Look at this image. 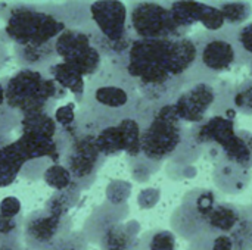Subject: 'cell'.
Listing matches in <instances>:
<instances>
[{"label": "cell", "instance_id": "36", "mask_svg": "<svg viewBox=\"0 0 252 250\" xmlns=\"http://www.w3.org/2000/svg\"><path fill=\"white\" fill-rule=\"evenodd\" d=\"M128 164H130V171L131 175L136 181L139 183H145L149 180V177L158 171L159 164H154L148 159H145L142 155L137 158H128Z\"/></svg>", "mask_w": 252, "mask_h": 250}, {"label": "cell", "instance_id": "19", "mask_svg": "<svg viewBox=\"0 0 252 250\" xmlns=\"http://www.w3.org/2000/svg\"><path fill=\"white\" fill-rule=\"evenodd\" d=\"M139 224L131 221L128 224L112 225L100 239V250H137L139 249Z\"/></svg>", "mask_w": 252, "mask_h": 250}, {"label": "cell", "instance_id": "6", "mask_svg": "<svg viewBox=\"0 0 252 250\" xmlns=\"http://www.w3.org/2000/svg\"><path fill=\"white\" fill-rule=\"evenodd\" d=\"M140 125V146L145 159L161 165L177 155L185 141L186 128L171 103L155 106Z\"/></svg>", "mask_w": 252, "mask_h": 250}, {"label": "cell", "instance_id": "21", "mask_svg": "<svg viewBox=\"0 0 252 250\" xmlns=\"http://www.w3.org/2000/svg\"><path fill=\"white\" fill-rule=\"evenodd\" d=\"M13 53L18 63L27 69H35L46 72L49 66L55 63L58 59L55 52V43H49L44 46L37 47H24V46H13Z\"/></svg>", "mask_w": 252, "mask_h": 250}, {"label": "cell", "instance_id": "27", "mask_svg": "<svg viewBox=\"0 0 252 250\" xmlns=\"http://www.w3.org/2000/svg\"><path fill=\"white\" fill-rule=\"evenodd\" d=\"M176 234L168 230H154L139 239L137 250H176Z\"/></svg>", "mask_w": 252, "mask_h": 250}, {"label": "cell", "instance_id": "14", "mask_svg": "<svg viewBox=\"0 0 252 250\" xmlns=\"http://www.w3.org/2000/svg\"><path fill=\"white\" fill-rule=\"evenodd\" d=\"M142 125L136 118H127L96 134V146L105 158L126 153L127 158L142 155Z\"/></svg>", "mask_w": 252, "mask_h": 250}, {"label": "cell", "instance_id": "37", "mask_svg": "<svg viewBox=\"0 0 252 250\" xmlns=\"http://www.w3.org/2000/svg\"><path fill=\"white\" fill-rule=\"evenodd\" d=\"M44 250H89V242L83 231H71Z\"/></svg>", "mask_w": 252, "mask_h": 250}, {"label": "cell", "instance_id": "26", "mask_svg": "<svg viewBox=\"0 0 252 250\" xmlns=\"http://www.w3.org/2000/svg\"><path fill=\"white\" fill-rule=\"evenodd\" d=\"M217 6L221 10L226 21V28L229 29H236L245 25L252 13V6L248 1H227L219 3Z\"/></svg>", "mask_w": 252, "mask_h": 250}, {"label": "cell", "instance_id": "15", "mask_svg": "<svg viewBox=\"0 0 252 250\" xmlns=\"http://www.w3.org/2000/svg\"><path fill=\"white\" fill-rule=\"evenodd\" d=\"M128 214V206H115L108 202L99 205L97 208L93 209L90 217L86 220L84 227H83V234L86 236L89 243L99 245L102 236L115 224L123 222V220Z\"/></svg>", "mask_w": 252, "mask_h": 250}, {"label": "cell", "instance_id": "13", "mask_svg": "<svg viewBox=\"0 0 252 250\" xmlns=\"http://www.w3.org/2000/svg\"><path fill=\"white\" fill-rule=\"evenodd\" d=\"M219 100L220 88L214 85V81H195L188 84L171 105L183 124L198 125L213 115Z\"/></svg>", "mask_w": 252, "mask_h": 250}, {"label": "cell", "instance_id": "8", "mask_svg": "<svg viewBox=\"0 0 252 250\" xmlns=\"http://www.w3.org/2000/svg\"><path fill=\"white\" fill-rule=\"evenodd\" d=\"M105 161L106 158L96 146V136L80 131L68 140L61 164L69 171L80 190H87L96 181Z\"/></svg>", "mask_w": 252, "mask_h": 250}, {"label": "cell", "instance_id": "43", "mask_svg": "<svg viewBox=\"0 0 252 250\" xmlns=\"http://www.w3.org/2000/svg\"><path fill=\"white\" fill-rule=\"evenodd\" d=\"M0 250H25L24 243H0Z\"/></svg>", "mask_w": 252, "mask_h": 250}, {"label": "cell", "instance_id": "32", "mask_svg": "<svg viewBox=\"0 0 252 250\" xmlns=\"http://www.w3.org/2000/svg\"><path fill=\"white\" fill-rule=\"evenodd\" d=\"M24 217L6 218L0 214V243H22Z\"/></svg>", "mask_w": 252, "mask_h": 250}, {"label": "cell", "instance_id": "17", "mask_svg": "<svg viewBox=\"0 0 252 250\" xmlns=\"http://www.w3.org/2000/svg\"><path fill=\"white\" fill-rule=\"evenodd\" d=\"M213 177L219 190L229 194H238L248 187L251 181V171L232 165L226 161H216Z\"/></svg>", "mask_w": 252, "mask_h": 250}, {"label": "cell", "instance_id": "11", "mask_svg": "<svg viewBox=\"0 0 252 250\" xmlns=\"http://www.w3.org/2000/svg\"><path fill=\"white\" fill-rule=\"evenodd\" d=\"M128 27L133 37L139 40H171L186 35L176 25L168 4L154 1L130 4Z\"/></svg>", "mask_w": 252, "mask_h": 250}, {"label": "cell", "instance_id": "23", "mask_svg": "<svg viewBox=\"0 0 252 250\" xmlns=\"http://www.w3.org/2000/svg\"><path fill=\"white\" fill-rule=\"evenodd\" d=\"M168 9L171 12V16L176 22V25L182 31H188L190 27L199 22L204 3L202 1H174L167 3Z\"/></svg>", "mask_w": 252, "mask_h": 250}, {"label": "cell", "instance_id": "1", "mask_svg": "<svg viewBox=\"0 0 252 250\" xmlns=\"http://www.w3.org/2000/svg\"><path fill=\"white\" fill-rule=\"evenodd\" d=\"M196 62L198 44L186 34L171 40L134 38L124 68L145 102L165 105L189 84Z\"/></svg>", "mask_w": 252, "mask_h": 250}, {"label": "cell", "instance_id": "2", "mask_svg": "<svg viewBox=\"0 0 252 250\" xmlns=\"http://www.w3.org/2000/svg\"><path fill=\"white\" fill-rule=\"evenodd\" d=\"M140 103L136 83L124 65L109 60L86 84L84 99L77 112L78 130L96 136L123 119L136 118Z\"/></svg>", "mask_w": 252, "mask_h": 250}, {"label": "cell", "instance_id": "34", "mask_svg": "<svg viewBox=\"0 0 252 250\" xmlns=\"http://www.w3.org/2000/svg\"><path fill=\"white\" fill-rule=\"evenodd\" d=\"M189 250H233V243L229 234L204 236L190 242Z\"/></svg>", "mask_w": 252, "mask_h": 250}, {"label": "cell", "instance_id": "25", "mask_svg": "<svg viewBox=\"0 0 252 250\" xmlns=\"http://www.w3.org/2000/svg\"><path fill=\"white\" fill-rule=\"evenodd\" d=\"M81 190L77 184H72L69 189L55 192L46 202L44 209L58 215H69V211L77 205L80 200Z\"/></svg>", "mask_w": 252, "mask_h": 250}, {"label": "cell", "instance_id": "20", "mask_svg": "<svg viewBox=\"0 0 252 250\" xmlns=\"http://www.w3.org/2000/svg\"><path fill=\"white\" fill-rule=\"evenodd\" d=\"M242 214H244V208L220 200L213 209V212L210 214L207 222V236L232 233L235 227L239 224Z\"/></svg>", "mask_w": 252, "mask_h": 250}, {"label": "cell", "instance_id": "35", "mask_svg": "<svg viewBox=\"0 0 252 250\" xmlns=\"http://www.w3.org/2000/svg\"><path fill=\"white\" fill-rule=\"evenodd\" d=\"M106 202L115 206L127 205V200L131 194V184L123 180H114L106 187Z\"/></svg>", "mask_w": 252, "mask_h": 250}, {"label": "cell", "instance_id": "31", "mask_svg": "<svg viewBox=\"0 0 252 250\" xmlns=\"http://www.w3.org/2000/svg\"><path fill=\"white\" fill-rule=\"evenodd\" d=\"M41 178L44 180V183L49 187L55 189L56 192L69 189L72 184H75L72 181V177H71L69 171L62 164H52L50 167H47L44 169Z\"/></svg>", "mask_w": 252, "mask_h": 250}, {"label": "cell", "instance_id": "29", "mask_svg": "<svg viewBox=\"0 0 252 250\" xmlns=\"http://www.w3.org/2000/svg\"><path fill=\"white\" fill-rule=\"evenodd\" d=\"M233 250L252 249V214L250 208H244L242 218L232 233H229Z\"/></svg>", "mask_w": 252, "mask_h": 250}, {"label": "cell", "instance_id": "4", "mask_svg": "<svg viewBox=\"0 0 252 250\" xmlns=\"http://www.w3.org/2000/svg\"><path fill=\"white\" fill-rule=\"evenodd\" d=\"M3 83L4 103L19 118L34 113H53L56 102L68 96V91L43 71L21 68Z\"/></svg>", "mask_w": 252, "mask_h": 250}, {"label": "cell", "instance_id": "12", "mask_svg": "<svg viewBox=\"0 0 252 250\" xmlns=\"http://www.w3.org/2000/svg\"><path fill=\"white\" fill-rule=\"evenodd\" d=\"M72 231V218L47 209L32 211L24 218L22 243L25 250H44Z\"/></svg>", "mask_w": 252, "mask_h": 250}, {"label": "cell", "instance_id": "22", "mask_svg": "<svg viewBox=\"0 0 252 250\" xmlns=\"http://www.w3.org/2000/svg\"><path fill=\"white\" fill-rule=\"evenodd\" d=\"M46 74L53 81H56L62 88H65L66 91H71L75 96V103L81 105V102L84 99L87 83H86L84 77L77 69H74L71 65L61 60V62H55L52 66H49Z\"/></svg>", "mask_w": 252, "mask_h": 250}, {"label": "cell", "instance_id": "7", "mask_svg": "<svg viewBox=\"0 0 252 250\" xmlns=\"http://www.w3.org/2000/svg\"><path fill=\"white\" fill-rule=\"evenodd\" d=\"M198 44V62L190 77L195 81H216L219 75L230 72L239 65V56L229 28L220 32H205L195 37Z\"/></svg>", "mask_w": 252, "mask_h": 250}, {"label": "cell", "instance_id": "5", "mask_svg": "<svg viewBox=\"0 0 252 250\" xmlns=\"http://www.w3.org/2000/svg\"><path fill=\"white\" fill-rule=\"evenodd\" d=\"M15 146L28 162L52 161L61 164L69 137L59 128L53 113H34L19 118Z\"/></svg>", "mask_w": 252, "mask_h": 250}, {"label": "cell", "instance_id": "24", "mask_svg": "<svg viewBox=\"0 0 252 250\" xmlns=\"http://www.w3.org/2000/svg\"><path fill=\"white\" fill-rule=\"evenodd\" d=\"M58 16L66 25V28H86L92 25L90 4L87 3H63L55 4Z\"/></svg>", "mask_w": 252, "mask_h": 250}, {"label": "cell", "instance_id": "45", "mask_svg": "<svg viewBox=\"0 0 252 250\" xmlns=\"http://www.w3.org/2000/svg\"><path fill=\"white\" fill-rule=\"evenodd\" d=\"M250 78L252 80V60L250 62Z\"/></svg>", "mask_w": 252, "mask_h": 250}, {"label": "cell", "instance_id": "39", "mask_svg": "<svg viewBox=\"0 0 252 250\" xmlns=\"http://www.w3.org/2000/svg\"><path fill=\"white\" fill-rule=\"evenodd\" d=\"M19 125V116L6 105L0 106V136H9Z\"/></svg>", "mask_w": 252, "mask_h": 250}, {"label": "cell", "instance_id": "10", "mask_svg": "<svg viewBox=\"0 0 252 250\" xmlns=\"http://www.w3.org/2000/svg\"><path fill=\"white\" fill-rule=\"evenodd\" d=\"M92 25L65 28L55 40L56 56L77 69L84 78L97 74L103 65V56L92 41Z\"/></svg>", "mask_w": 252, "mask_h": 250}, {"label": "cell", "instance_id": "41", "mask_svg": "<svg viewBox=\"0 0 252 250\" xmlns=\"http://www.w3.org/2000/svg\"><path fill=\"white\" fill-rule=\"evenodd\" d=\"M158 199H159V192L157 189H146L139 193L137 203L142 209H149L157 205Z\"/></svg>", "mask_w": 252, "mask_h": 250}, {"label": "cell", "instance_id": "33", "mask_svg": "<svg viewBox=\"0 0 252 250\" xmlns=\"http://www.w3.org/2000/svg\"><path fill=\"white\" fill-rule=\"evenodd\" d=\"M199 22L208 32H220V31L226 29L224 16L217 4L204 3V9H202Z\"/></svg>", "mask_w": 252, "mask_h": 250}, {"label": "cell", "instance_id": "16", "mask_svg": "<svg viewBox=\"0 0 252 250\" xmlns=\"http://www.w3.org/2000/svg\"><path fill=\"white\" fill-rule=\"evenodd\" d=\"M216 161H226L239 168L252 171V133L238 130V133L219 150Z\"/></svg>", "mask_w": 252, "mask_h": 250}, {"label": "cell", "instance_id": "30", "mask_svg": "<svg viewBox=\"0 0 252 250\" xmlns=\"http://www.w3.org/2000/svg\"><path fill=\"white\" fill-rule=\"evenodd\" d=\"M230 31L238 50L239 63H250L252 60V22H247L245 25Z\"/></svg>", "mask_w": 252, "mask_h": 250}, {"label": "cell", "instance_id": "44", "mask_svg": "<svg viewBox=\"0 0 252 250\" xmlns=\"http://www.w3.org/2000/svg\"><path fill=\"white\" fill-rule=\"evenodd\" d=\"M3 105H6V103H4V83L1 80L0 81V106H3Z\"/></svg>", "mask_w": 252, "mask_h": 250}, {"label": "cell", "instance_id": "3", "mask_svg": "<svg viewBox=\"0 0 252 250\" xmlns=\"http://www.w3.org/2000/svg\"><path fill=\"white\" fill-rule=\"evenodd\" d=\"M0 12L4 19V28L0 29V41L4 44L44 46L55 43L56 37L66 28L56 13L55 4H1Z\"/></svg>", "mask_w": 252, "mask_h": 250}, {"label": "cell", "instance_id": "9", "mask_svg": "<svg viewBox=\"0 0 252 250\" xmlns=\"http://www.w3.org/2000/svg\"><path fill=\"white\" fill-rule=\"evenodd\" d=\"M219 202V196L208 189H199L188 193L182 205L171 215L173 233L189 243L207 236L210 214Z\"/></svg>", "mask_w": 252, "mask_h": 250}, {"label": "cell", "instance_id": "42", "mask_svg": "<svg viewBox=\"0 0 252 250\" xmlns=\"http://www.w3.org/2000/svg\"><path fill=\"white\" fill-rule=\"evenodd\" d=\"M7 59H9L7 47H6V44H4V43H1V41H0V69L4 66V63L7 62Z\"/></svg>", "mask_w": 252, "mask_h": 250}, {"label": "cell", "instance_id": "47", "mask_svg": "<svg viewBox=\"0 0 252 250\" xmlns=\"http://www.w3.org/2000/svg\"><path fill=\"white\" fill-rule=\"evenodd\" d=\"M251 250H252V249H251Z\"/></svg>", "mask_w": 252, "mask_h": 250}, {"label": "cell", "instance_id": "18", "mask_svg": "<svg viewBox=\"0 0 252 250\" xmlns=\"http://www.w3.org/2000/svg\"><path fill=\"white\" fill-rule=\"evenodd\" d=\"M27 161L10 136H0V187H7L21 174Z\"/></svg>", "mask_w": 252, "mask_h": 250}, {"label": "cell", "instance_id": "38", "mask_svg": "<svg viewBox=\"0 0 252 250\" xmlns=\"http://www.w3.org/2000/svg\"><path fill=\"white\" fill-rule=\"evenodd\" d=\"M53 118L61 130H72L77 127V103L68 102L63 106H59L53 112Z\"/></svg>", "mask_w": 252, "mask_h": 250}, {"label": "cell", "instance_id": "46", "mask_svg": "<svg viewBox=\"0 0 252 250\" xmlns=\"http://www.w3.org/2000/svg\"><path fill=\"white\" fill-rule=\"evenodd\" d=\"M0 13H1V12H0Z\"/></svg>", "mask_w": 252, "mask_h": 250}, {"label": "cell", "instance_id": "40", "mask_svg": "<svg viewBox=\"0 0 252 250\" xmlns=\"http://www.w3.org/2000/svg\"><path fill=\"white\" fill-rule=\"evenodd\" d=\"M0 214L6 218H15L21 214V202L13 196H7L0 202Z\"/></svg>", "mask_w": 252, "mask_h": 250}, {"label": "cell", "instance_id": "28", "mask_svg": "<svg viewBox=\"0 0 252 250\" xmlns=\"http://www.w3.org/2000/svg\"><path fill=\"white\" fill-rule=\"evenodd\" d=\"M230 106L235 112L252 116V80L247 78L242 83L230 87Z\"/></svg>", "mask_w": 252, "mask_h": 250}]
</instances>
